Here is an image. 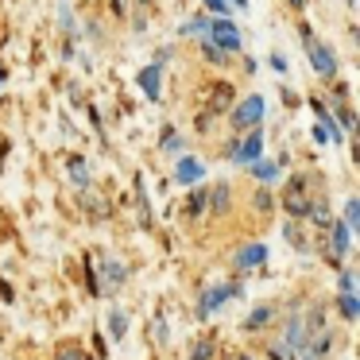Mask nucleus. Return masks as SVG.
<instances>
[{
    "mask_svg": "<svg viewBox=\"0 0 360 360\" xmlns=\"http://www.w3.org/2000/svg\"><path fill=\"white\" fill-rule=\"evenodd\" d=\"M302 39H306V55H310V63H314V70L321 74V78H333L337 74V58L326 51V43H318L310 35V27H302Z\"/></svg>",
    "mask_w": 360,
    "mask_h": 360,
    "instance_id": "1",
    "label": "nucleus"
},
{
    "mask_svg": "<svg viewBox=\"0 0 360 360\" xmlns=\"http://www.w3.org/2000/svg\"><path fill=\"white\" fill-rule=\"evenodd\" d=\"M205 43H213V47H221V51H240V32H236L225 16H217L210 24V32H205Z\"/></svg>",
    "mask_w": 360,
    "mask_h": 360,
    "instance_id": "2",
    "label": "nucleus"
},
{
    "mask_svg": "<svg viewBox=\"0 0 360 360\" xmlns=\"http://www.w3.org/2000/svg\"><path fill=\"white\" fill-rule=\"evenodd\" d=\"M229 298H240V283H221V287H213V290H205L202 295V302H198V318H210L213 310H217L221 302H229Z\"/></svg>",
    "mask_w": 360,
    "mask_h": 360,
    "instance_id": "3",
    "label": "nucleus"
},
{
    "mask_svg": "<svg viewBox=\"0 0 360 360\" xmlns=\"http://www.w3.org/2000/svg\"><path fill=\"white\" fill-rule=\"evenodd\" d=\"M128 279V267L117 264V259H101V279H97V290L101 295H112V290H120Z\"/></svg>",
    "mask_w": 360,
    "mask_h": 360,
    "instance_id": "4",
    "label": "nucleus"
},
{
    "mask_svg": "<svg viewBox=\"0 0 360 360\" xmlns=\"http://www.w3.org/2000/svg\"><path fill=\"white\" fill-rule=\"evenodd\" d=\"M259 117H264V97H248V101H240V105L233 109V124H236V128L259 124Z\"/></svg>",
    "mask_w": 360,
    "mask_h": 360,
    "instance_id": "5",
    "label": "nucleus"
},
{
    "mask_svg": "<svg viewBox=\"0 0 360 360\" xmlns=\"http://www.w3.org/2000/svg\"><path fill=\"white\" fill-rule=\"evenodd\" d=\"M259 151H264V136H244L240 143H233V159H236V167H248L252 159H259Z\"/></svg>",
    "mask_w": 360,
    "mask_h": 360,
    "instance_id": "6",
    "label": "nucleus"
},
{
    "mask_svg": "<svg viewBox=\"0 0 360 360\" xmlns=\"http://www.w3.org/2000/svg\"><path fill=\"white\" fill-rule=\"evenodd\" d=\"M264 259H267V244H248V248L236 252V267H240V271H256Z\"/></svg>",
    "mask_w": 360,
    "mask_h": 360,
    "instance_id": "7",
    "label": "nucleus"
},
{
    "mask_svg": "<svg viewBox=\"0 0 360 360\" xmlns=\"http://www.w3.org/2000/svg\"><path fill=\"white\" fill-rule=\"evenodd\" d=\"M310 198H306V190H302V182H295V186H290V194H287V210L295 213V217H306V213H310Z\"/></svg>",
    "mask_w": 360,
    "mask_h": 360,
    "instance_id": "8",
    "label": "nucleus"
},
{
    "mask_svg": "<svg viewBox=\"0 0 360 360\" xmlns=\"http://www.w3.org/2000/svg\"><path fill=\"white\" fill-rule=\"evenodd\" d=\"M205 174V167L198 163V159H182L179 171H174V182H182V186H190V182H198Z\"/></svg>",
    "mask_w": 360,
    "mask_h": 360,
    "instance_id": "9",
    "label": "nucleus"
},
{
    "mask_svg": "<svg viewBox=\"0 0 360 360\" xmlns=\"http://www.w3.org/2000/svg\"><path fill=\"white\" fill-rule=\"evenodd\" d=\"M329 345H333V337H329V333H321L314 345L306 341V345H302V352H306L302 360H326V356H329Z\"/></svg>",
    "mask_w": 360,
    "mask_h": 360,
    "instance_id": "10",
    "label": "nucleus"
},
{
    "mask_svg": "<svg viewBox=\"0 0 360 360\" xmlns=\"http://www.w3.org/2000/svg\"><path fill=\"white\" fill-rule=\"evenodd\" d=\"M136 82H140V89L151 97V101H159V66H148V70H140V78H136Z\"/></svg>",
    "mask_w": 360,
    "mask_h": 360,
    "instance_id": "11",
    "label": "nucleus"
},
{
    "mask_svg": "<svg viewBox=\"0 0 360 360\" xmlns=\"http://www.w3.org/2000/svg\"><path fill=\"white\" fill-rule=\"evenodd\" d=\"M333 229V264L349 252V225H329Z\"/></svg>",
    "mask_w": 360,
    "mask_h": 360,
    "instance_id": "12",
    "label": "nucleus"
},
{
    "mask_svg": "<svg viewBox=\"0 0 360 360\" xmlns=\"http://www.w3.org/2000/svg\"><path fill=\"white\" fill-rule=\"evenodd\" d=\"M233 105V94H229V86H213L210 89V112H221Z\"/></svg>",
    "mask_w": 360,
    "mask_h": 360,
    "instance_id": "13",
    "label": "nucleus"
},
{
    "mask_svg": "<svg viewBox=\"0 0 360 360\" xmlns=\"http://www.w3.org/2000/svg\"><path fill=\"white\" fill-rule=\"evenodd\" d=\"M271 318H275V310H271V306H256V310L248 314V321H244V329H264Z\"/></svg>",
    "mask_w": 360,
    "mask_h": 360,
    "instance_id": "14",
    "label": "nucleus"
},
{
    "mask_svg": "<svg viewBox=\"0 0 360 360\" xmlns=\"http://www.w3.org/2000/svg\"><path fill=\"white\" fill-rule=\"evenodd\" d=\"M252 174H256L259 182H271L275 174H279V167H275L271 159H252Z\"/></svg>",
    "mask_w": 360,
    "mask_h": 360,
    "instance_id": "15",
    "label": "nucleus"
},
{
    "mask_svg": "<svg viewBox=\"0 0 360 360\" xmlns=\"http://www.w3.org/2000/svg\"><path fill=\"white\" fill-rule=\"evenodd\" d=\"M337 306H341V314H345V318H356V314H360V302H356V298H352V290H341V298H337Z\"/></svg>",
    "mask_w": 360,
    "mask_h": 360,
    "instance_id": "16",
    "label": "nucleus"
},
{
    "mask_svg": "<svg viewBox=\"0 0 360 360\" xmlns=\"http://www.w3.org/2000/svg\"><path fill=\"white\" fill-rule=\"evenodd\" d=\"M202 210H210V194H205V190H194V194H190V205H186V213H190V217H198Z\"/></svg>",
    "mask_w": 360,
    "mask_h": 360,
    "instance_id": "17",
    "label": "nucleus"
},
{
    "mask_svg": "<svg viewBox=\"0 0 360 360\" xmlns=\"http://www.w3.org/2000/svg\"><path fill=\"white\" fill-rule=\"evenodd\" d=\"M105 321H109V333H112V341H120V337H124V314H120V310H109V318H105Z\"/></svg>",
    "mask_w": 360,
    "mask_h": 360,
    "instance_id": "18",
    "label": "nucleus"
},
{
    "mask_svg": "<svg viewBox=\"0 0 360 360\" xmlns=\"http://www.w3.org/2000/svg\"><path fill=\"white\" fill-rule=\"evenodd\" d=\"M70 179L78 182V186H86V182H89V167H86V159H70Z\"/></svg>",
    "mask_w": 360,
    "mask_h": 360,
    "instance_id": "19",
    "label": "nucleus"
},
{
    "mask_svg": "<svg viewBox=\"0 0 360 360\" xmlns=\"http://www.w3.org/2000/svg\"><path fill=\"white\" fill-rule=\"evenodd\" d=\"M210 198H213V202H210V210H213V213H225V210H229V186H217Z\"/></svg>",
    "mask_w": 360,
    "mask_h": 360,
    "instance_id": "20",
    "label": "nucleus"
},
{
    "mask_svg": "<svg viewBox=\"0 0 360 360\" xmlns=\"http://www.w3.org/2000/svg\"><path fill=\"white\" fill-rule=\"evenodd\" d=\"M213 356V341L205 337V341H194V349H190V360H210Z\"/></svg>",
    "mask_w": 360,
    "mask_h": 360,
    "instance_id": "21",
    "label": "nucleus"
},
{
    "mask_svg": "<svg viewBox=\"0 0 360 360\" xmlns=\"http://www.w3.org/2000/svg\"><path fill=\"white\" fill-rule=\"evenodd\" d=\"M356 221H360V202H356V198H349V205H345V225L356 229Z\"/></svg>",
    "mask_w": 360,
    "mask_h": 360,
    "instance_id": "22",
    "label": "nucleus"
},
{
    "mask_svg": "<svg viewBox=\"0 0 360 360\" xmlns=\"http://www.w3.org/2000/svg\"><path fill=\"white\" fill-rule=\"evenodd\" d=\"M82 202H86V210L94 213V217H101V213H109V205H105V202H97V194H86Z\"/></svg>",
    "mask_w": 360,
    "mask_h": 360,
    "instance_id": "23",
    "label": "nucleus"
},
{
    "mask_svg": "<svg viewBox=\"0 0 360 360\" xmlns=\"http://www.w3.org/2000/svg\"><path fill=\"white\" fill-rule=\"evenodd\" d=\"M58 360H86V356H82V349H78V345H66V349L58 352Z\"/></svg>",
    "mask_w": 360,
    "mask_h": 360,
    "instance_id": "24",
    "label": "nucleus"
},
{
    "mask_svg": "<svg viewBox=\"0 0 360 360\" xmlns=\"http://www.w3.org/2000/svg\"><path fill=\"white\" fill-rule=\"evenodd\" d=\"M163 151H182V140H179V132H167V140H163Z\"/></svg>",
    "mask_w": 360,
    "mask_h": 360,
    "instance_id": "25",
    "label": "nucleus"
},
{
    "mask_svg": "<svg viewBox=\"0 0 360 360\" xmlns=\"http://www.w3.org/2000/svg\"><path fill=\"white\" fill-rule=\"evenodd\" d=\"M271 360H298V356H290L287 345H275V349H271Z\"/></svg>",
    "mask_w": 360,
    "mask_h": 360,
    "instance_id": "26",
    "label": "nucleus"
},
{
    "mask_svg": "<svg viewBox=\"0 0 360 360\" xmlns=\"http://www.w3.org/2000/svg\"><path fill=\"white\" fill-rule=\"evenodd\" d=\"M205 4H210V12H217V16H225V0H205Z\"/></svg>",
    "mask_w": 360,
    "mask_h": 360,
    "instance_id": "27",
    "label": "nucleus"
},
{
    "mask_svg": "<svg viewBox=\"0 0 360 360\" xmlns=\"http://www.w3.org/2000/svg\"><path fill=\"white\" fill-rule=\"evenodd\" d=\"M0 298H4V302H12V298H16V295H12V287H8L4 279H0Z\"/></svg>",
    "mask_w": 360,
    "mask_h": 360,
    "instance_id": "28",
    "label": "nucleus"
},
{
    "mask_svg": "<svg viewBox=\"0 0 360 360\" xmlns=\"http://www.w3.org/2000/svg\"><path fill=\"white\" fill-rule=\"evenodd\" d=\"M236 8H248V0H236Z\"/></svg>",
    "mask_w": 360,
    "mask_h": 360,
    "instance_id": "29",
    "label": "nucleus"
},
{
    "mask_svg": "<svg viewBox=\"0 0 360 360\" xmlns=\"http://www.w3.org/2000/svg\"><path fill=\"white\" fill-rule=\"evenodd\" d=\"M290 4H302V0H290Z\"/></svg>",
    "mask_w": 360,
    "mask_h": 360,
    "instance_id": "30",
    "label": "nucleus"
},
{
    "mask_svg": "<svg viewBox=\"0 0 360 360\" xmlns=\"http://www.w3.org/2000/svg\"><path fill=\"white\" fill-rule=\"evenodd\" d=\"M236 360H248V356H236Z\"/></svg>",
    "mask_w": 360,
    "mask_h": 360,
    "instance_id": "31",
    "label": "nucleus"
}]
</instances>
